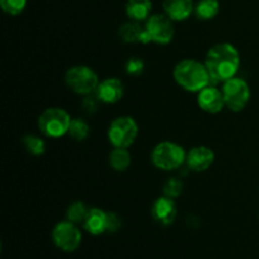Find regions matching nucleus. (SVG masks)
Masks as SVG:
<instances>
[{
  "instance_id": "obj_1",
  "label": "nucleus",
  "mask_w": 259,
  "mask_h": 259,
  "mask_svg": "<svg viewBox=\"0 0 259 259\" xmlns=\"http://www.w3.org/2000/svg\"><path fill=\"white\" fill-rule=\"evenodd\" d=\"M204 63L212 83H223L237 76L240 67V53L232 43H217L207 51Z\"/></svg>"
},
{
  "instance_id": "obj_2",
  "label": "nucleus",
  "mask_w": 259,
  "mask_h": 259,
  "mask_svg": "<svg viewBox=\"0 0 259 259\" xmlns=\"http://www.w3.org/2000/svg\"><path fill=\"white\" fill-rule=\"evenodd\" d=\"M174 78L185 91L196 94L212 83L205 63L194 58L180 61L174 68Z\"/></svg>"
},
{
  "instance_id": "obj_3",
  "label": "nucleus",
  "mask_w": 259,
  "mask_h": 259,
  "mask_svg": "<svg viewBox=\"0 0 259 259\" xmlns=\"http://www.w3.org/2000/svg\"><path fill=\"white\" fill-rule=\"evenodd\" d=\"M187 152L179 143L163 141L157 144L151 153V161L156 168L169 172L179 169L186 163Z\"/></svg>"
},
{
  "instance_id": "obj_4",
  "label": "nucleus",
  "mask_w": 259,
  "mask_h": 259,
  "mask_svg": "<svg viewBox=\"0 0 259 259\" xmlns=\"http://www.w3.org/2000/svg\"><path fill=\"white\" fill-rule=\"evenodd\" d=\"M65 83L75 94L89 96L96 93L100 80L93 68L85 65H77L66 71Z\"/></svg>"
},
{
  "instance_id": "obj_5",
  "label": "nucleus",
  "mask_w": 259,
  "mask_h": 259,
  "mask_svg": "<svg viewBox=\"0 0 259 259\" xmlns=\"http://www.w3.org/2000/svg\"><path fill=\"white\" fill-rule=\"evenodd\" d=\"M71 116L62 108H48L38 118V128L47 138H61L68 134Z\"/></svg>"
},
{
  "instance_id": "obj_6",
  "label": "nucleus",
  "mask_w": 259,
  "mask_h": 259,
  "mask_svg": "<svg viewBox=\"0 0 259 259\" xmlns=\"http://www.w3.org/2000/svg\"><path fill=\"white\" fill-rule=\"evenodd\" d=\"M223 96H224L225 108L233 113H239L244 110L250 100V88L247 81L242 77L230 78L222 83Z\"/></svg>"
},
{
  "instance_id": "obj_7",
  "label": "nucleus",
  "mask_w": 259,
  "mask_h": 259,
  "mask_svg": "<svg viewBox=\"0 0 259 259\" xmlns=\"http://www.w3.org/2000/svg\"><path fill=\"white\" fill-rule=\"evenodd\" d=\"M139 128L132 116H119L111 121L108 129V139L113 147L129 148L138 137Z\"/></svg>"
},
{
  "instance_id": "obj_8",
  "label": "nucleus",
  "mask_w": 259,
  "mask_h": 259,
  "mask_svg": "<svg viewBox=\"0 0 259 259\" xmlns=\"http://www.w3.org/2000/svg\"><path fill=\"white\" fill-rule=\"evenodd\" d=\"M52 242L58 249L63 252H75L82 242V234L77 224L68 222L67 219L57 223L52 229Z\"/></svg>"
},
{
  "instance_id": "obj_9",
  "label": "nucleus",
  "mask_w": 259,
  "mask_h": 259,
  "mask_svg": "<svg viewBox=\"0 0 259 259\" xmlns=\"http://www.w3.org/2000/svg\"><path fill=\"white\" fill-rule=\"evenodd\" d=\"M147 34L151 43L157 45H168L175 37L174 20L169 19L166 14H152L144 24Z\"/></svg>"
},
{
  "instance_id": "obj_10",
  "label": "nucleus",
  "mask_w": 259,
  "mask_h": 259,
  "mask_svg": "<svg viewBox=\"0 0 259 259\" xmlns=\"http://www.w3.org/2000/svg\"><path fill=\"white\" fill-rule=\"evenodd\" d=\"M197 104L202 111L209 114H218L225 108L224 96L222 89L209 85L197 93Z\"/></svg>"
},
{
  "instance_id": "obj_11",
  "label": "nucleus",
  "mask_w": 259,
  "mask_h": 259,
  "mask_svg": "<svg viewBox=\"0 0 259 259\" xmlns=\"http://www.w3.org/2000/svg\"><path fill=\"white\" fill-rule=\"evenodd\" d=\"M215 153L210 147L196 146L190 149L186 154L187 168L194 172H205L212 166Z\"/></svg>"
},
{
  "instance_id": "obj_12",
  "label": "nucleus",
  "mask_w": 259,
  "mask_h": 259,
  "mask_svg": "<svg viewBox=\"0 0 259 259\" xmlns=\"http://www.w3.org/2000/svg\"><path fill=\"white\" fill-rule=\"evenodd\" d=\"M124 95V85L118 77H109L100 81L95 96L104 104H115Z\"/></svg>"
},
{
  "instance_id": "obj_13",
  "label": "nucleus",
  "mask_w": 259,
  "mask_h": 259,
  "mask_svg": "<svg viewBox=\"0 0 259 259\" xmlns=\"http://www.w3.org/2000/svg\"><path fill=\"white\" fill-rule=\"evenodd\" d=\"M152 217L161 225H171L176 220L177 206L174 199L167 196H161L152 205Z\"/></svg>"
},
{
  "instance_id": "obj_14",
  "label": "nucleus",
  "mask_w": 259,
  "mask_h": 259,
  "mask_svg": "<svg viewBox=\"0 0 259 259\" xmlns=\"http://www.w3.org/2000/svg\"><path fill=\"white\" fill-rule=\"evenodd\" d=\"M163 13L174 22L189 19L195 10L194 0H162Z\"/></svg>"
},
{
  "instance_id": "obj_15",
  "label": "nucleus",
  "mask_w": 259,
  "mask_h": 259,
  "mask_svg": "<svg viewBox=\"0 0 259 259\" xmlns=\"http://www.w3.org/2000/svg\"><path fill=\"white\" fill-rule=\"evenodd\" d=\"M106 225H108V212L99 207H91L89 209L88 215L82 223L83 229L91 235H100L106 233Z\"/></svg>"
},
{
  "instance_id": "obj_16",
  "label": "nucleus",
  "mask_w": 259,
  "mask_h": 259,
  "mask_svg": "<svg viewBox=\"0 0 259 259\" xmlns=\"http://www.w3.org/2000/svg\"><path fill=\"white\" fill-rule=\"evenodd\" d=\"M119 37L125 43H142V45L151 43L144 27H142L139 22L134 20L125 23L119 28Z\"/></svg>"
},
{
  "instance_id": "obj_17",
  "label": "nucleus",
  "mask_w": 259,
  "mask_h": 259,
  "mask_svg": "<svg viewBox=\"0 0 259 259\" xmlns=\"http://www.w3.org/2000/svg\"><path fill=\"white\" fill-rule=\"evenodd\" d=\"M152 0H126L125 13L134 22H146L152 15Z\"/></svg>"
},
{
  "instance_id": "obj_18",
  "label": "nucleus",
  "mask_w": 259,
  "mask_h": 259,
  "mask_svg": "<svg viewBox=\"0 0 259 259\" xmlns=\"http://www.w3.org/2000/svg\"><path fill=\"white\" fill-rule=\"evenodd\" d=\"M132 163V156L128 148H118L114 147L109 154V164L116 172H124L129 168Z\"/></svg>"
},
{
  "instance_id": "obj_19",
  "label": "nucleus",
  "mask_w": 259,
  "mask_h": 259,
  "mask_svg": "<svg viewBox=\"0 0 259 259\" xmlns=\"http://www.w3.org/2000/svg\"><path fill=\"white\" fill-rule=\"evenodd\" d=\"M219 0H199L195 5V15L200 20H211L219 14Z\"/></svg>"
},
{
  "instance_id": "obj_20",
  "label": "nucleus",
  "mask_w": 259,
  "mask_h": 259,
  "mask_svg": "<svg viewBox=\"0 0 259 259\" xmlns=\"http://www.w3.org/2000/svg\"><path fill=\"white\" fill-rule=\"evenodd\" d=\"M89 134H90V126H89V124L83 119L73 118L71 120L70 129H68V136L77 142H81L85 141L89 137Z\"/></svg>"
},
{
  "instance_id": "obj_21",
  "label": "nucleus",
  "mask_w": 259,
  "mask_h": 259,
  "mask_svg": "<svg viewBox=\"0 0 259 259\" xmlns=\"http://www.w3.org/2000/svg\"><path fill=\"white\" fill-rule=\"evenodd\" d=\"M88 212L89 209L83 202L75 201L68 206L67 211H66V219L73 224H82Z\"/></svg>"
},
{
  "instance_id": "obj_22",
  "label": "nucleus",
  "mask_w": 259,
  "mask_h": 259,
  "mask_svg": "<svg viewBox=\"0 0 259 259\" xmlns=\"http://www.w3.org/2000/svg\"><path fill=\"white\" fill-rule=\"evenodd\" d=\"M23 146L28 153L33 156H40L46 151V142L35 134H27L23 137Z\"/></svg>"
},
{
  "instance_id": "obj_23",
  "label": "nucleus",
  "mask_w": 259,
  "mask_h": 259,
  "mask_svg": "<svg viewBox=\"0 0 259 259\" xmlns=\"http://www.w3.org/2000/svg\"><path fill=\"white\" fill-rule=\"evenodd\" d=\"M28 0H0V7L3 12L15 17L24 12Z\"/></svg>"
},
{
  "instance_id": "obj_24",
  "label": "nucleus",
  "mask_w": 259,
  "mask_h": 259,
  "mask_svg": "<svg viewBox=\"0 0 259 259\" xmlns=\"http://www.w3.org/2000/svg\"><path fill=\"white\" fill-rule=\"evenodd\" d=\"M182 190H184V184L180 179L177 177H171L168 181L164 184L163 186V194L164 196L171 197V199H176L180 195L182 194Z\"/></svg>"
},
{
  "instance_id": "obj_25",
  "label": "nucleus",
  "mask_w": 259,
  "mask_h": 259,
  "mask_svg": "<svg viewBox=\"0 0 259 259\" xmlns=\"http://www.w3.org/2000/svg\"><path fill=\"white\" fill-rule=\"evenodd\" d=\"M125 71L129 76H139L144 71V62L139 57H131L125 63Z\"/></svg>"
},
{
  "instance_id": "obj_26",
  "label": "nucleus",
  "mask_w": 259,
  "mask_h": 259,
  "mask_svg": "<svg viewBox=\"0 0 259 259\" xmlns=\"http://www.w3.org/2000/svg\"><path fill=\"white\" fill-rule=\"evenodd\" d=\"M121 220L115 212H108V225H106V233H115L120 229Z\"/></svg>"
}]
</instances>
